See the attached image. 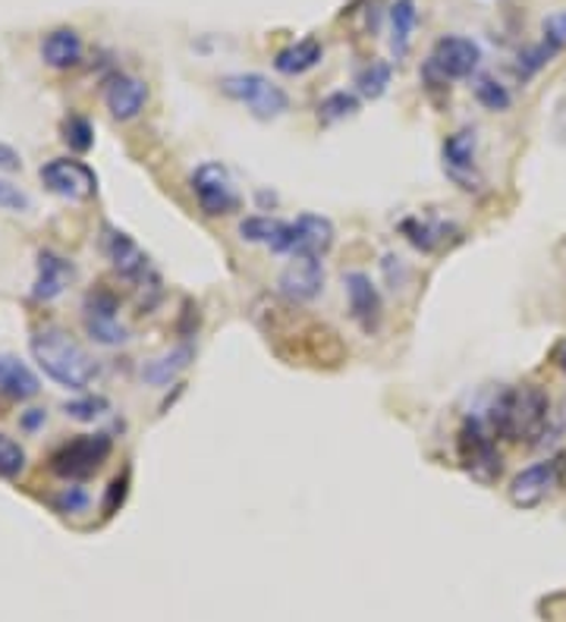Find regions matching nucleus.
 <instances>
[{
    "mask_svg": "<svg viewBox=\"0 0 566 622\" xmlns=\"http://www.w3.org/2000/svg\"><path fill=\"white\" fill-rule=\"evenodd\" d=\"M550 400L542 387H510L504 390L488 415V428L494 437L510 444H526L538 447L550 434Z\"/></svg>",
    "mask_w": 566,
    "mask_h": 622,
    "instance_id": "1",
    "label": "nucleus"
},
{
    "mask_svg": "<svg viewBox=\"0 0 566 622\" xmlns=\"http://www.w3.org/2000/svg\"><path fill=\"white\" fill-rule=\"evenodd\" d=\"M32 359L39 369L66 390H85L99 377V362L60 328H44L29 340Z\"/></svg>",
    "mask_w": 566,
    "mask_h": 622,
    "instance_id": "2",
    "label": "nucleus"
},
{
    "mask_svg": "<svg viewBox=\"0 0 566 622\" xmlns=\"http://www.w3.org/2000/svg\"><path fill=\"white\" fill-rule=\"evenodd\" d=\"M220 92L239 101L255 120H277L290 111V95L261 73H234L220 79Z\"/></svg>",
    "mask_w": 566,
    "mask_h": 622,
    "instance_id": "3",
    "label": "nucleus"
},
{
    "mask_svg": "<svg viewBox=\"0 0 566 622\" xmlns=\"http://www.w3.org/2000/svg\"><path fill=\"white\" fill-rule=\"evenodd\" d=\"M107 456H111V437L107 434H85V437L63 444L51 456V468L66 481H85L107 463Z\"/></svg>",
    "mask_w": 566,
    "mask_h": 622,
    "instance_id": "4",
    "label": "nucleus"
},
{
    "mask_svg": "<svg viewBox=\"0 0 566 622\" xmlns=\"http://www.w3.org/2000/svg\"><path fill=\"white\" fill-rule=\"evenodd\" d=\"M193 195H196L198 208L208 217L234 215L239 208V193L230 179V170L220 160L198 164L196 174H193Z\"/></svg>",
    "mask_w": 566,
    "mask_h": 622,
    "instance_id": "5",
    "label": "nucleus"
},
{
    "mask_svg": "<svg viewBox=\"0 0 566 622\" xmlns=\"http://www.w3.org/2000/svg\"><path fill=\"white\" fill-rule=\"evenodd\" d=\"M460 463L466 468L472 478L478 481H494L501 475V453H497V444H494V434L485 431V425L478 418H469L466 425L460 428Z\"/></svg>",
    "mask_w": 566,
    "mask_h": 622,
    "instance_id": "6",
    "label": "nucleus"
},
{
    "mask_svg": "<svg viewBox=\"0 0 566 622\" xmlns=\"http://www.w3.org/2000/svg\"><path fill=\"white\" fill-rule=\"evenodd\" d=\"M41 183L66 201H89L99 193V176L89 164L73 160V157H58L48 160L39 170Z\"/></svg>",
    "mask_w": 566,
    "mask_h": 622,
    "instance_id": "7",
    "label": "nucleus"
},
{
    "mask_svg": "<svg viewBox=\"0 0 566 622\" xmlns=\"http://www.w3.org/2000/svg\"><path fill=\"white\" fill-rule=\"evenodd\" d=\"M482 63V48L466 35H444L431 48L429 73L441 82L450 79H469Z\"/></svg>",
    "mask_w": 566,
    "mask_h": 622,
    "instance_id": "8",
    "label": "nucleus"
},
{
    "mask_svg": "<svg viewBox=\"0 0 566 622\" xmlns=\"http://www.w3.org/2000/svg\"><path fill=\"white\" fill-rule=\"evenodd\" d=\"M564 466H566V456H550L545 463H535V466L523 468L507 487L510 504L519 506V509H532V506L545 504L547 494L560 485Z\"/></svg>",
    "mask_w": 566,
    "mask_h": 622,
    "instance_id": "9",
    "label": "nucleus"
},
{
    "mask_svg": "<svg viewBox=\"0 0 566 622\" xmlns=\"http://www.w3.org/2000/svg\"><path fill=\"white\" fill-rule=\"evenodd\" d=\"M333 224L321 215H299L287 224V242L284 255L290 258H321L331 252Z\"/></svg>",
    "mask_w": 566,
    "mask_h": 622,
    "instance_id": "10",
    "label": "nucleus"
},
{
    "mask_svg": "<svg viewBox=\"0 0 566 622\" xmlns=\"http://www.w3.org/2000/svg\"><path fill=\"white\" fill-rule=\"evenodd\" d=\"M277 290L284 292L296 305H306L321 296L325 290V268L321 258H294L280 277H277Z\"/></svg>",
    "mask_w": 566,
    "mask_h": 622,
    "instance_id": "11",
    "label": "nucleus"
},
{
    "mask_svg": "<svg viewBox=\"0 0 566 622\" xmlns=\"http://www.w3.org/2000/svg\"><path fill=\"white\" fill-rule=\"evenodd\" d=\"M117 296L107 290L89 292L85 299V328L92 333V340H99L104 346H117L126 340V328L117 321Z\"/></svg>",
    "mask_w": 566,
    "mask_h": 622,
    "instance_id": "12",
    "label": "nucleus"
},
{
    "mask_svg": "<svg viewBox=\"0 0 566 622\" xmlns=\"http://www.w3.org/2000/svg\"><path fill=\"white\" fill-rule=\"evenodd\" d=\"M343 290H347V305H350L352 321L366 333H374L381 328V292L371 283L369 273L352 271L343 277Z\"/></svg>",
    "mask_w": 566,
    "mask_h": 622,
    "instance_id": "13",
    "label": "nucleus"
},
{
    "mask_svg": "<svg viewBox=\"0 0 566 622\" xmlns=\"http://www.w3.org/2000/svg\"><path fill=\"white\" fill-rule=\"evenodd\" d=\"M104 104L114 120H136L148 104V85L136 76H114L104 89Z\"/></svg>",
    "mask_w": 566,
    "mask_h": 622,
    "instance_id": "14",
    "label": "nucleus"
},
{
    "mask_svg": "<svg viewBox=\"0 0 566 622\" xmlns=\"http://www.w3.org/2000/svg\"><path fill=\"white\" fill-rule=\"evenodd\" d=\"M101 249H104V255L111 258V265H114L123 277H145V273H148V258H145L142 249L133 242V236H126L123 230L104 227Z\"/></svg>",
    "mask_w": 566,
    "mask_h": 622,
    "instance_id": "15",
    "label": "nucleus"
},
{
    "mask_svg": "<svg viewBox=\"0 0 566 622\" xmlns=\"http://www.w3.org/2000/svg\"><path fill=\"white\" fill-rule=\"evenodd\" d=\"M73 265L66 258H60L58 252H41L39 255V277H35V287H32V296L39 302H51L58 299L60 292L66 290L73 283Z\"/></svg>",
    "mask_w": 566,
    "mask_h": 622,
    "instance_id": "16",
    "label": "nucleus"
},
{
    "mask_svg": "<svg viewBox=\"0 0 566 622\" xmlns=\"http://www.w3.org/2000/svg\"><path fill=\"white\" fill-rule=\"evenodd\" d=\"M444 167L447 174L463 183V189H472L469 179L475 174V129H460L444 142Z\"/></svg>",
    "mask_w": 566,
    "mask_h": 622,
    "instance_id": "17",
    "label": "nucleus"
},
{
    "mask_svg": "<svg viewBox=\"0 0 566 622\" xmlns=\"http://www.w3.org/2000/svg\"><path fill=\"white\" fill-rule=\"evenodd\" d=\"M41 58L54 70H70L82 60V39L76 29H54L41 39Z\"/></svg>",
    "mask_w": 566,
    "mask_h": 622,
    "instance_id": "18",
    "label": "nucleus"
},
{
    "mask_svg": "<svg viewBox=\"0 0 566 622\" xmlns=\"http://www.w3.org/2000/svg\"><path fill=\"white\" fill-rule=\"evenodd\" d=\"M321 58H325L321 41L302 39L296 41V44H290V48H284V51L274 58V70L284 73V76H302V73L315 70V66L321 63Z\"/></svg>",
    "mask_w": 566,
    "mask_h": 622,
    "instance_id": "19",
    "label": "nucleus"
},
{
    "mask_svg": "<svg viewBox=\"0 0 566 622\" xmlns=\"http://www.w3.org/2000/svg\"><path fill=\"white\" fill-rule=\"evenodd\" d=\"M287 224L290 220H280V217H246L239 224V236L246 242H255V246H268L271 252L284 255V242H287Z\"/></svg>",
    "mask_w": 566,
    "mask_h": 622,
    "instance_id": "20",
    "label": "nucleus"
},
{
    "mask_svg": "<svg viewBox=\"0 0 566 622\" xmlns=\"http://www.w3.org/2000/svg\"><path fill=\"white\" fill-rule=\"evenodd\" d=\"M0 393L10 400H32L39 393V377L20 359L0 355Z\"/></svg>",
    "mask_w": 566,
    "mask_h": 622,
    "instance_id": "21",
    "label": "nucleus"
},
{
    "mask_svg": "<svg viewBox=\"0 0 566 622\" xmlns=\"http://www.w3.org/2000/svg\"><path fill=\"white\" fill-rule=\"evenodd\" d=\"M193 359H196V350H193L189 343H183V346H176V350H171L167 355L148 362V365L142 369V377H145L148 384H155V387H167L179 371L189 369Z\"/></svg>",
    "mask_w": 566,
    "mask_h": 622,
    "instance_id": "22",
    "label": "nucleus"
},
{
    "mask_svg": "<svg viewBox=\"0 0 566 622\" xmlns=\"http://www.w3.org/2000/svg\"><path fill=\"white\" fill-rule=\"evenodd\" d=\"M415 25H419V10H415V0H393L391 3V44H393V54H397V58H407Z\"/></svg>",
    "mask_w": 566,
    "mask_h": 622,
    "instance_id": "23",
    "label": "nucleus"
},
{
    "mask_svg": "<svg viewBox=\"0 0 566 622\" xmlns=\"http://www.w3.org/2000/svg\"><path fill=\"white\" fill-rule=\"evenodd\" d=\"M403 236L410 239V246H415L419 252H434L447 242L450 234H456L450 224H431V220H419V217H410L400 224Z\"/></svg>",
    "mask_w": 566,
    "mask_h": 622,
    "instance_id": "24",
    "label": "nucleus"
},
{
    "mask_svg": "<svg viewBox=\"0 0 566 622\" xmlns=\"http://www.w3.org/2000/svg\"><path fill=\"white\" fill-rule=\"evenodd\" d=\"M391 79H393V66L388 63V60H371L369 66H362V70H359V76H356L359 95L381 97L384 92H388Z\"/></svg>",
    "mask_w": 566,
    "mask_h": 622,
    "instance_id": "25",
    "label": "nucleus"
},
{
    "mask_svg": "<svg viewBox=\"0 0 566 622\" xmlns=\"http://www.w3.org/2000/svg\"><path fill=\"white\" fill-rule=\"evenodd\" d=\"M356 114H359V97L352 92H331L318 104V120H325V123H340Z\"/></svg>",
    "mask_w": 566,
    "mask_h": 622,
    "instance_id": "26",
    "label": "nucleus"
},
{
    "mask_svg": "<svg viewBox=\"0 0 566 622\" xmlns=\"http://www.w3.org/2000/svg\"><path fill=\"white\" fill-rule=\"evenodd\" d=\"M475 101L485 107V111H494V114H501V111H507L510 104H513V95H510L507 85H501L497 79H478V85H475Z\"/></svg>",
    "mask_w": 566,
    "mask_h": 622,
    "instance_id": "27",
    "label": "nucleus"
},
{
    "mask_svg": "<svg viewBox=\"0 0 566 622\" xmlns=\"http://www.w3.org/2000/svg\"><path fill=\"white\" fill-rule=\"evenodd\" d=\"M554 54H557V48H554V44H547V41L535 44V48H526V51L519 54V63H516V76L532 79L535 73H538V70H545Z\"/></svg>",
    "mask_w": 566,
    "mask_h": 622,
    "instance_id": "28",
    "label": "nucleus"
},
{
    "mask_svg": "<svg viewBox=\"0 0 566 622\" xmlns=\"http://www.w3.org/2000/svg\"><path fill=\"white\" fill-rule=\"evenodd\" d=\"M63 142L73 148V152H89L95 145V129L85 117H66L63 120Z\"/></svg>",
    "mask_w": 566,
    "mask_h": 622,
    "instance_id": "29",
    "label": "nucleus"
},
{
    "mask_svg": "<svg viewBox=\"0 0 566 622\" xmlns=\"http://www.w3.org/2000/svg\"><path fill=\"white\" fill-rule=\"evenodd\" d=\"M22 468H25V449L7 434H0V478H17Z\"/></svg>",
    "mask_w": 566,
    "mask_h": 622,
    "instance_id": "30",
    "label": "nucleus"
},
{
    "mask_svg": "<svg viewBox=\"0 0 566 622\" xmlns=\"http://www.w3.org/2000/svg\"><path fill=\"white\" fill-rule=\"evenodd\" d=\"M107 408V403L101 400V396H89V400H76V403H66V415H73L79 422H92V418H99L101 412Z\"/></svg>",
    "mask_w": 566,
    "mask_h": 622,
    "instance_id": "31",
    "label": "nucleus"
},
{
    "mask_svg": "<svg viewBox=\"0 0 566 622\" xmlns=\"http://www.w3.org/2000/svg\"><path fill=\"white\" fill-rule=\"evenodd\" d=\"M545 41L547 44H554L557 51L566 48V10L560 13H550L545 20Z\"/></svg>",
    "mask_w": 566,
    "mask_h": 622,
    "instance_id": "32",
    "label": "nucleus"
},
{
    "mask_svg": "<svg viewBox=\"0 0 566 622\" xmlns=\"http://www.w3.org/2000/svg\"><path fill=\"white\" fill-rule=\"evenodd\" d=\"M54 504H58L60 512H82L89 506V494L82 487H66Z\"/></svg>",
    "mask_w": 566,
    "mask_h": 622,
    "instance_id": "33",
    "label": "nucleus"
},
{
    "mask_svg": "<svg viewBox=\"0 0 566 622\" xmlns=\"http://www.w3.org/2000/svg\"><path fill=\"white\" fill-rule=\"evenodd\" d=\"M0 208H7V211H25L29 208V195L0 179Z\"/></svg>",
    "mask_w": 566,
    "mask_h": 622,
    "instance_id": "34",
    "label": "nucleus"
},
{
    "mask_svg": "<svg viewBox=\"0 0 566 622\" xmlns=\"http://www.w3.org/2000/svg\"><path fill=\"white\" fill-rule=\"evenodd\" d=\"M123 497H126V478H117V481L111 485V494H107V500H104V512L111 516V512L117 509V500L123 504Z\"/></svg>",
    "mask_w": 566,
    "mask_h": 622,
    "instance_id": "35",
    "label": "nucleus"
},
{
    "mask_svg": "<svg viewBox=\"0 0 566 622\" xmlns=\"http://www.w3.org/2000/svg\"><path fill=\"white\" fill-rule=\"evenodd\" d=\"M0 167H3V170H20L22 167L20 155H17L10 145H0Z\"/></svg>",
    "mask_w": 566,
    "mask_h": 622,
    "instance_id": "36",
    "label": "nucleus"
},
{
    "mask_svg": "<svg viewBox=\"0 0 566 622\" xmlns=\"http://www.w3.org/2000/svg\"><path fill=\"white\" fill-rule=\"evenodd\" d=\"M550 359H554V365L566 374V340H560V343L550 350Z\"/></svg>",
    "mask_w": 566,
    "mask_h": 622,
    "instance_id": "37",
    "label": "nucleus"
}]
</instances>
